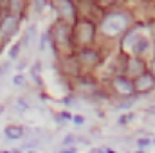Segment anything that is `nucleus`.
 <instances>
[{
	"label": "nucleus",
	"instance_id": "nucleus-1",
	"mask_svg": "<svg viewBox=\"0 0 155 153\" xmlns=\"http://www.w3.org/2000/svg\"><path fill=\"white\" fill-rule=\"evenodd\" d=\"M18 27V20L16 16H5L0 24V40H7Z\"/></svg>",
	"mask_w": 155,
	"mask_h": 153
},
{
	"label": "nucleus",
	"instance_id": "nucleus-2",
	"mask_svg": "<svg viewBox=\"0 0 155 153\" xmlns=\"http://www.w3.org/2000/svg\"><path fill=\"white\" fill-rule=\"evenodd\" d=\"M114 85H116L123 94H128V92L134 90V85H132L128 79H124V77H117V79H114Z\"/></svg>",
	"mask_w": 155,
	"mask_h": 153
},
{
	"label": "nucleus",
	"instance_id": "nucleus-3",
	"mask_svg": "<svg viewBox=\"0 0 155 153\" xmlns=\"http://www.w3.org/2000/svg\"><path fill=\"white\" fill-rule=\"evenodd\" d=\"M4 133H5V137H7V139H11V141H16V139H20V137H22L24 130H22L20 126H7Z\"/></svg>",
	"mask_w": 155,
	"mask_h": 153
},
{
	"label": "nucleus",
	"instance_id": "nucleus-4",
	"mask_svg": "<svg viewBox=\"0 0 155 153\" xmlns=\"http://www.w3.org/2000/svg\"><path fill=\"white\" fill-rule=\"evenodd\" d=\"M148 47V43H146V40L139 38V41H137V47H135V52H141V50H144Z\"/></svg>",
	"mask_w": 155,
	"mask_h": 153
},
{
	"label": "nucleus",
	"instance_id": "nucleus-5",
	"mask_svg": "<svg viewBox=\"0 0 155 153\" xmlns=\"http://www.w3.org/2000/svg\"><path fill=\"white\" fill-rule=\"evenodd\" d=\"M18 49H20V45H15V47L11 49V52H9V54H11V58H16V54H18Z\"/></svg>",
	"mask_w": 155,
	"mask_h": 153
},
{
	"label": "nucleus",
	"instance_id": "nucleus-6",
	"mask_svg": "<svg viewBox=\"0 0 155 153\" xmlns=\"http://www.w3.org/2000/svg\"><path fill=\"white\" fill-rule=\"evenodd\" d=\"M22 81H24V79H22L20 76H16V77H15V85H22Z\"/></svg>",
	"mask_w": 155,
	"mask_h": 153
},
{
	"label": "nucleus",
	"instance_id": "nucleus-7",
	"mask_svg": "<svg viewBox=\"0 0 155 153\" xmlns=\"http://www.w3.org/2000/svg\"><path fill=\"white\" fill-rule=\"evenodd\" d=\"M0 112H2V106H0Z\"/></svg>",
	"mask_w": 155,
	"mask_h": 153
}]
</instances>
